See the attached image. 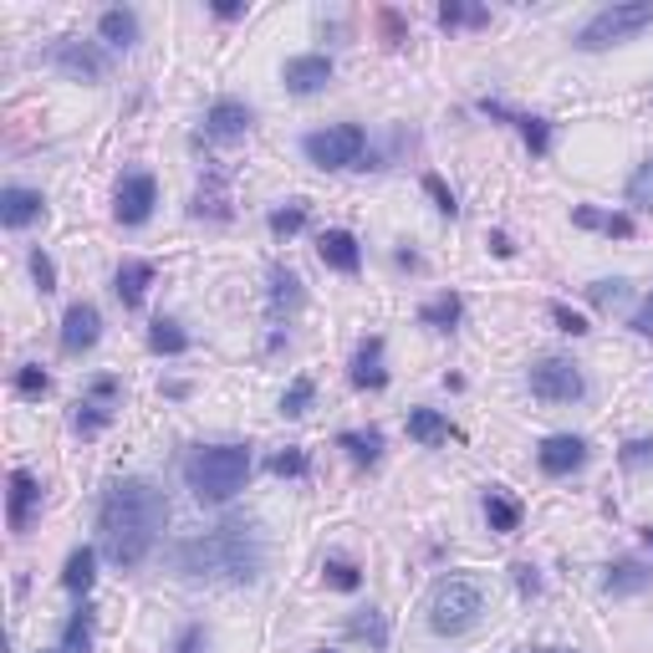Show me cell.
<instances>
[{
  "label": "cell",
  "mask_w": 653,
  "mask_h": 653,
  "mask_svg": "<svg viewBox=\"0 0 653 653\" xmlns=\"http://www.w3.org/2000/svg\"><path fill=\"white\" fill-rule=\"evenodd\" d=\"M337 444H342L357 465H378V454H384V435H378V429H368V435H352V429H348Z\"/></svg>",
  "instance_id": "d6a6232c"
},
{
  "label": "cell",
  "mask_w": 653,
  "mask_h": 653,
  "mask_svg": "<svg viewBox=\"0 0 653 653\" xmlns=\"http://www.w3.org/2000/svg\"><path fill=\"white\" fill-rule=\"evenodd\" d=\"M613 297H623V281H598L592 286V302H613Z\"/></svg>",
  "instance_id": "c3c4849f"
},
{
  "label": "cell",
  "mask_w": 653,
  "mask_h": 653,
  "mask_svg": "<svg viewBox=\"0 0 653 653\" xmlns=\"http://www.w3.org/2000/svg\"><path fill=\"white\" fill-rule=\"evenodd\" d=\"M306 159L317 168H357L363 164V149H368V134L357 123H337V128H317V134L302 138Z\"/></svg>",
  "instance_id": "8992f818"
},
{
  "label": "cell",
  "mask_w": 653,
  "mask_h": 653,
  "mask_svg": "<svg viewBox=\"0 0 653 653\" xmlns=\"http://www.w3.org/2000/svg\"><path fill=\"white\" fill-rule=\"evenodd\" d=\"M47 62L56 72H67V77H77V83H102L108 77V56H102L98 47H87V41H72V36H62V41H51Z\"/></svg>",
  "instance_id": "ba28073f"
},
{
  "label": "cell",
  "mask_w": 653,
  "mask_h": 653,
  "mask_svg": "<svg viewBox=\"0 0 653 653\" xmlns=\"http://www.w3.org/2000/svg\"><path fill=\"white\" fill-rule=\"evenodd\" d=\"M653 460V439H633V444H623V465L638 469V465H649Z\"/></svg>",
  "instance_id": "f6af8a7d"
},
{
  "label": "cell",
  "mask_w": 653,
  "mask_h": 653,
  "mask_svg": "<svg viewBox=\"0 0 653 653\" xmlns=\"http://www.w3.org/2000/svg\"><path fill=\"white\" fill-rule=\"evenodd\" d=\"M552 317H556V327H562V332H572V337L587 332V317H577V312H572V306H562V302H552Z\"/></svg>",
  "instance_id": "ee69618b"
},
{
  "label": "cell",
  "mask_w": 653,
  "mask_h": 653,
  "mask_svg": "<svg viewBox=\"0 0 653 653\" xmlns=\"http://www.w3.org/2000/svg\"><path fill=\"white\" fill-rule=\"evenodd\" d=\"M332 83V62L322 56V51H306V56H291L286 62V87L297 92V98H312L322 87Z\"/></svg>",
  "instance_id": "4fadbf2b"
},
{
  "label": "cell",
  "mask_w": 653,
  "mask_h": 653,
  "mask_svg": "<svg viewBox=\"0 0 653 653\" xmlns=\"http://www.w3.org/2000/svg\"><path fill=\"white\" fill-rule=\"evenodd\" d=\"M480 613H486L480 582H475V577H444V582L435 587V603H429V628L444 638H460L480 623Z\"/></svg>",
  "instance_id": "277c9868"
},
{
  "label": "cell",
  "mask_w": 653,
  "mask_h": 653,
  "mask_svg": "<svg viewBox=\"0 0 653 653\" xmlns=\"http://www.w3.org/2000/svg\"><path fill=\"white\" fill-rule=\"evenodd\" d=\"M465 317V302H460V297H454V291H444V297H435V302L424 306L419 312V322L424 327H435V332H450L454 322Z\"/></svg>",
  "instance_id": "484cf974"
},
{
  "label": "cell",
  "mask_w": 653,
  "mask_h": 653,
  "mask_svg": "<svg viewBox=\"0 0 653 653\" xmlns=\"http://www.w3.org/2000/svg\"><path fill=\"white\" fill-rule=\"evenodd\" d=\"M153 204H159V185H153V174H128V179L117 185L113 215H117V225H143V219L153 215Z\"/></svg>",
  "instance_id": "9c48e42d"
},
{
  "label": "cell",
  "mask_w": 653,
  "mask_h": 653,
  "mask_svg": "<svg viewBox=\"0 0 653 653\" xmlns=\"http://www.w3.org/2000/svg\"><path fill=\"white\" fill-rule=\"evenodd\" d=\"M281 306H302V281L291 276V271H271V312L281 317Z\"/></svg>",
  "instance_id": "1f68e13d"
},
{
  "label": "cell",
  "mask_w": 653,
  "mask_h": 653,
  "mask_svg": "<svg viewBox=\"0 0 653 653\" xmlns=\"http://www.w3.org/2000/svg\"><path fill=\"white\" fill-rule=\"evenodd\" d=\"M572 219H577L582 230H603V235H618V240L633 235V219H628V215H603V210H592V204H582Z\"/></svg>",
  "instance_id": "83f0119b"
},
{
  "label": "cell",
  "mask_w": 653,
  "mask_h": 653,
  "mask_svg": "<svg viewBox=\"0 0 653 653\" xmlns=\"http://www.w3.org/2000/svg\"><path fill=\"white\" fill-rule=\"evenodd\" d=\"M531 393H537L541 403H577L587 393L582 373H577V363H567V357H541L537 368H531Z\"/></svg>",
  "instance_id": "52a82bcc"
},
{
  "label": "cell",
  "mask_w": 653,
  "mask_h": 653,
  "mask_svg": "<svg viewBox=\"0 0 653 653\" xmlns=\"http://www.w3.org/2000/svg\"><path fill=\"white\" fill-rule=\"evenodd\" d=\"M149 286H153V261H123L117 266V302L123 306H143V297H149Z\"/></svg>",
  "instance_id": "ac0fdd59"
},
{
  "label": "cell",
  "mask_w": 653,
  "mask_h": 653,
  "mask_svg": "<svg viewBox=\"0 0 653 653\" xmlns=\"http://www.w3.org/2000/svg\"><path fill=\"white\" fill-rule=\"evenodd\" d=\"M317 653H332V649H317Z\"/></svg>",
  "instance_id": "db71d44e"
},
{
  "label": "cell",
  "mask_w": 653,
  "mask_h": 653,
  "mask_svg": "<svg viewBox=\"0 0 653 653\" xmlns=\"http://www.w3.org/2000/svg\"><path fill=\"white\" fill-rule=\"evenodd\" d=\"M271 469L286 475V480H302V475H306V454L302 450H281L276 460H271Z\"/></svg>",
  "instance_id": "ab89813d"
},
{
  "label": "cell",
  "mask_w": 653,
  "mask_h": 653,
  "mask_svg": "<svg viewBox=\"0 0 653 653\" xmlns=\"http://www.w3.org/2000/svg\"><path fill=\"white\" fill-rule=\"evenodd\" d=\"M215 16H219V21H235V16H246V5H240V0H219Z\"/></svg>",
  "instance_id": "681fc988"
},
{
  "label": "cell",
  "mask_w": 653,
  "mask_h": 653,
  "mask_svg": "<svg viewBox=\"0 0 653 653\" xmlns=\"http://www.w3.org/2000/svg\"><path fill=\"white\" fill-rule=\"evenodd\" d=\"M255 123V113L246 102L235 98H219L210 113H204V138H219V143H230V138H246V128Z\"/></svg>",
  "instance_id": "8fae6325"
},
{
  "label": "cell",
  "mask_w": 653,
  "mask_h": 653,
  "mask_svg": "<svg viewBox=\"0 0 653 653\" xmlns=\"http://www.w3.org/2000/svg\"><path fill=\"white\" fill-rule=\"evenodd\" d=\"M486 516H490V531H516L520 526V505L511 501V495H505V490H490L486 495Z\"/></svg>",
  "instance_id": "f546056e"
},
{
  "label": "cell",
  "mask_w": 653,
  "mask_h": 653,
  "mask_svg": "<svg viewBox=\"0 0 653 653\" xmlns=\"http://www.w3.org/2000/svg\"><path fill=\"white\" fill-rule=\"evenodd\" d=\"M168 567L179 572L185 582H255L261 567H266V547L255 537L251 520H219L215 531H200V537H185L168 547Z\"/></svg>",
  "instance_id": "7a4b0ae2"
},
{
  "label": "cell",
  "mask_w": 653,
  "mask_h": 653,
  "mask_svg": "<svg viewBox=\"0 0 653 653\" xmlns=\"http://www.w3.org/2000/svg\"><path fill=\"white\" fill-rule=\"evenodd\" d=\"M251 475V450L246 444H210V450H194L185 460V480L194 490V501H230L235 490L246 486Z\"/></svg>",
  "instance_id": "3957f363"
},
{
  "label": "cell",
  "mask_w": 653,
  "mask_h": 653,
  "mask_svg": "<svg viewBox=\"0 0 653 653\" xmlns=\"http://www.w3.org/2000/svg\"><path fill=\"white\" fill-rule=\"evenodd\" d=\"M537 465L547 469V475H572V469H582V465H587V444H582L577 435H552V439H541Z\"/></svg>",
  "instance_id": "5bb4252c"
},
{
  "label": "cell",
  "mask_w": 653,
  "mask_h": 653,
  "mask_svg": "<svg viewBox=\"0 0 653 653\" xmlns=\"http://www.w3.org/2000/svg\"><path fill=\"white\" fill-rule=\"evenodd\" d=\"M480 113H490V117H505V123H516L520 128V138L531 143V153H547L552 149V123L547 117H526V113H511V108H501V102H480Z\"/></svg>",
  "instance_id": "2e32d148"
},
{
  "label": "cell",
  "mask_w": 653,
  "mask_h": 653,
  "mask_svg": "<svg viewBox=\"0 0 653 653\" xmlns=\"http://www.w3.org/2000/svg\"><path fill=\"white\" fill-rule=\"evenodd\" d=\"M409 439H419V444H444V439H454V429L444 414H435V409H409Z\"/></svg>",
  "instance_id": "cb8c5ba5"
},
{
  "label": "cell",
  "mask_w": 653,
  "mask_h": 653,
  "mask_svg": "<svg viewBox=\"0 0 653 653\" xmlns=\"http://www.w3.org/2000/svg\"><path fill=\"white\" fill-rule=\"evenodd\" d=\"M348 633H352V638H363V643H368L373 653H384V649H388V618H384V613H373V607H363V613H357V618L348 623Z\"/></svg>",
  "instance_id": "4316f807"
},
{
  "label": "cell",
  "mask_w": 653,
  "mask_h": 653,
  "mask_svg": "<svg viewBox=\"0 0 653 653\" xmlns=\"http://www.w3.org/2000/svg\"><path fill=\"white\" fill-rule=\"evenodd\" d=\"M41 210H47V204H41V194H36V189L11 185L5 194H0V219H5L11 230H26L32 219H41Z\"/></svg>",
  "instance_id": "e0dca14e"
},
{
  "label": "cell",
  "mask_w": 653,
  "mask_h": 653,
  "mask_svg": "<svg viewBox=\"0 0 653 653\" xmlns=\"http://www.w3.org/2000/svg\"><path fill=\"white\" fill-rule=\"evenodd\" d=\"M490 246H495V255H511V251H516V246H511V240H505V235H501V230L490 235Z\"/></svg>",
  "instance_id": "f907efd6"
},
{
  "label": "cell",
  "mask_w": 653,
  "mask_h": 653,
  "mask_svg": "<svg viewBox=\"0 0 653 653\" xmlns=\"http://www.w3.org/2000/svg\"><path fill=\"white\" fill-rule=\"evenodd\" d=\"M32 276H36V286H41V297H47V291H56V266H51V255L32 251Z\"/></svg>",
  "instance_id": "b9f144b4"
},
{
  "label": "cell",
  "mask_w": 653,
  "mask_h": 653,
  "mask_svg": "<svg viewBox=\"0 0 653 653\" xmlns=\"http://www.w3.org/2000/svg\"><path fill=\"white\" fill-rule=\"evenodd\" d=\"M47 653H92V607H77L62 628V643Z\"/></svg>",
  "instance_id": "d4e9b609"
},
{
  "label": "cell",
  "mask_w": 653,
  "mask_h": 653,
  "mask_svg": "<svg viewBox=\"0 0 653 653\" xmlns=\"http://www.w3.org/2000/svg\"><path fill=\"white\" fill-rule=\"evenodd\" d=\"M628 204H638V210H653V159L633 168V179H628Z\"/></svg>",
  "instance_id": "8d00e7d4"
},
{
  "label": "cell",
  "mask_w": 653,
  "mask_h": 653,
  "mask_svg": "<svg viewBox=\"0 0 653 653\" xmlns=\"http://www.w3.org/2000/svg\"><path fill=\"white\" fill-rule=\"evenodd\" d=\"M322 572H327V587H337V592H357L363 587V572L352 567V562H342V556H332Z\"/></svg>",
  "instance_id": "74e56055"
},
{
  "label": "cell",
  "mask_w": 653,
  "mask_h": 653,
  "mask_svg": "<svg viewBox=\"0 0 653 653\" xmlns=\"http://www.w3.org/2000/svg\"><path fill=\"white\" fill-rule=\"evenodd\" d=\"M352 384L357 388H384L388 384V368H384V337H368L357 357H352Z\"/></svg>",
  "instance_id": "d6986e66"
},
{
  "label": "cell",
  "mask_w": 653,
  "mask_h": 653,
  "mask_svg": "<svg viewBox=\"0 0 653 653\" xmlns=\"http://www.w3.org/2000/svg\"><path fill=\"white\" fill-rule=\"evenodd\" d=\"M302 225H306V204L302 200H291L286 210H276V215H271V235H281V240H291Z\"/></svg>",
  "instance_id": "d590c367"
},
{
  "label": "cell",
  "mask_w": 653,
  "mask_h": 653,
  "mask_svg": "<svg viewBox=\"0 0 653 653\" xmlns=\"http://www.w3.org/2000/svg\"><path fill=\"white\" fill-rule=\"evenodd\" d=\"M486 21H490L486 5H454V0L439 5V26H450V32L454 26H486Z\"/></svg>",
  "instance_id": "836d02e7"
},
{
  "label": "cell",
  "mask_w": 653,
  "mask_h": 653,
  "mask_svg": "<svg viewBox=\"0 0 653 653\" xmlns=\"http://www.w3.org/2000/svg\"><path fill=\"white\" fill-rule=\"evenodd\" d=\"M113 399H117V378H92L87 399L77 403V429H83V435L108 429V419H113Z\"/></svg>",
  "instance_id": "7c38bea8"
},
{
  "label": "cell",
  "mask_w": 653,
  "mask_h": 653,
  "mask_svg": "<svg viewBox=\"0 0 653 653\" xmlns=\"http://www.w3.org/2000/svg\"><path fill=\"white\" fill-rule=\"evenodd\" d=\"M102 337V312L92 302H72L62 317V352H87Z\"/></svg>",
  "instance_id": "30bf717a"
},
{
  "label": "cell",
  "mask_w": 653,
  "mask_h": 653,
  "mask_svg": "<svg viewBox=\"0 0 653 653\" xmlns=\"http://www.w3.org/2000/svg\"><path fill=\"white\" fill-rule=\"evenodd\" d=\"M210 649V633H204L200 623H189L185 633H179V643H174V653H204Z\"/></svg>",
  "instance_id": "7bdbcfd3"
},
{
  "label": "cell",
  "mask_w": 653,
  "mask_h": 653,
  "mask_svg": "<svg viewBox=\"0 0 653 653\" xmlns=\"http://www.w3.org/2000/svg\"><path fill=\"white\" fill-rule=\"evenodd\" d=\"M168 526V501L164 490L153 486V480H117L108 486L98 505V537H102V552L113 556L117 567H138V562H149L153 541L164 537Z\"/></svg>",
  "instance_id": "6da1fadb"
},
{
  "label": "cell",
  "mask_w": 653,
  "mask_h": 653,
  "mask_svg": "<svg viewBox=\"0 0 653 653\" xmlns=\"http://www.w3.org/2000/svg\"><path fill=\"white\" fill-rule=\"evenodd\" d=\"M633 332H643V337H653V297L643 306H638V317H633Z\"/></svg>",
  "instance_id": "7dc6e473"
},
{
  "label": "cell",
  "mask_w": 653,
  "mask_h": 653,
  "mask_svg": "<svg viewBox=\"0 0 653 653\" xmlns=\"http://www.w3.org/2000/svg\"><path fill=\"white\" fill-rule=\"evenodd\" d=\"M16 388L26 393V399H41V393L51 388V378H47L41 368H21V373H16Z\"/></svg>",
  "instance_id": "60d3db41"
},
{
  "label": "cell",
  "mask_w": 653,
  "mask_h": 653,
  "mask_svg": "<svg viewBox=\"0 0 653 653\" xmlns=\"http://www.w3.org/2000/svg\"><path fill=\"white\" fill-rule=\"evenodd\" d=\"M649 26H653V0H623V5H607V11H598V16L587 21L582 32H577V47L582 51L623 47L638 32H649Z\"/></svg>",
  "instance_id": "5b68a950"
},
{
  "label": "cell",
  "mask_w": 653,
  "mask_h": 653,
  "mask_svg": "<svg viewBox=\"0 0 653 653\" xmlns=\"http://www.w3.org/2000/svg\"><path fill=\"white\" fill-rule=\"evenodd\" d=\"M36 501H41V486H36L26 469H16V475H11V531H26V526H32Z\"/></svg>",
  "instance_id": "ffe728a7"
},
{
  "label": "cell",
  "mask_w": 653,
  "mask_h": 653,
  "mask_svg": "<svg viewBox=\"0 0 653 653\" xmlns=\"http://www.w3.org/2000/svg\"><path fill=\"white\" fill-rule=\"evenodd\" d=\"M653 582V572L643 567V562H613L603 577V587L613 592V598H633V592H643V587Z\"/></svg>",
  "instance_id": "603a6c76"
},
{
  "label": "cell",
  "mask_w": 653,
  "mask_h": 653,
  "mask_svg": "<svg viewBox=\"0 0 653 653\" xmlns=\"http://www.w3.org/2000/svg\"><path fill=\"white\" fill-rule=\"evenodd\" d=\"M149 348L164 352V357H179V352H189V332L179 327V322L159 317V322H153V332H149Z\"/></svg>",
  "instance_id": "f1b7e54d"
},
{
  "label": "cell",
  "mask_w": 653,
  "mask_h": 653,
  "mask_svg": "<svg viewBox=\"0 0 653 653\" xmlns=\"http://www.w3.org/2000/svg\"><path fill=\"white\" fill-rule=\"evenodd\" d=\"M516 582H520V592H526V598H537V592H541L537 567H516Z\"/></svg>",
  "instance_id": "bcb514c9"
},
{
  "label": "cell",
  "mask_w": 653,
  "mask_h": 653,
  "mask_svg": "<svg viewBox=\"0 0 653 653\" xmlns=\"http://www.w3.org/2000/svg\"><path fill=\"white\" fill-rule=\"evenodd\" d=\"M312 393H317L312 378H297V384L286 388V393H281V414H286V419H302L306 409H312Z\"/></svg>",
  "instance_id": "e575fe53"
},
{
  "label": "cell",
  "mask_w": 653,
  "mask_h": 653,
  "mask_svg": "<svg viewBox=\"0 0 653 653\" xmlns=\"http://www.w3.org/2000/svg\"><path fill=\"white\" fill-rule=\"evenodd\" d=\"M424 189H429V200L439 204V215H460V204H454V194L450 189H444V179H439V174H424Z\"/></svg>",
  "instance_id": "f35d334b"
},
{
  "label": "cell",
  "mask_w": 653,
  "mask_h": 653,
  "mask_svg": "<svg viewBox=\"0 0 653 653\" xmlns=\"http://www.w3.org/2000/svg\"><path fill=\"white\" fill-rule=\"evenodd\" d=\"M189 210H194L200 219H230V189H225V174H210Z\"/></svg>",
  "instance_id": "7402d4cb"
},
{
  "label": "cell",
  "mask_w": 653,
  "mask_h": 653,
  "mask_svg": "<svg viewBox=\"0 0 653 653\" xmlns=\"http://www.w3.org/2000/svg\"><path fill=\"white\" fill-rule=\"evenodd\" d=\"M317 255H322V266L342 271V276H352V271L363 266V246H357V235L352 230H327L317 240Z\"/></svg>",
  "instance_id": "9a60e30c"
},
{
  "label": "cell",
  "mask_w": 653,
  "mask_h": 653,
  "mask_svg": "<svg viewBox=\"0 0 653 653\" xmlns=\"http://www.w3.org/2000/svg\"><path fill=\"white\" fill-rule=\"evenodd\" d=\"M643 541H649V547H653V526H649V531H643Z\"/></svg>",
  "instance_id": "f5cc1de1"
},
{
  "label": "cell",
  "mask_w": 653,
  "mask_h": 653,
  "mask_svg": "<svg viewBox=\"0 0 653 653\" xmlns=\"http://www.w3.org/2000/svg\"><path fill=\"white\" fill-rule=\"evenodd\" d=\"M531 653H572V649H531Z\"/></svg>",
  "instance_id": "816d5d0a"
},
{
  "label": "cell",
  "mask_w": 653,
  "mask_h": 653,
  "mask_svg": "<svg viewBox=\"0 0 653 653\" xmlns=\"http://www.w3.org/2000/svg\"><path fill=\"white\" fill-rule=\"evenodd\" d=\"M98 556H92V547H77V552L67 556V572H62V582H67V592H87L92 587V577H98Z\"/></svg>",
  "instance_id": "4dcf8cb0"
},
{
  "label": "cell",
  "mask_w": 653,
  "mask_h": 653,
  "mask_svg": "<svg viewBox=\"0 0 653 653\" xmlns=\"http://www.w3.org/2000/svg\"><path fill=\"white\" fill-rule=\"evenodd\" d=\"M98 36L108 41V47L128 51L138 41V16H134V11H123V5H113V11H102V16H98Z\"/></svg>",
  "instance_id": "44dd1931"
}]
</instances>
